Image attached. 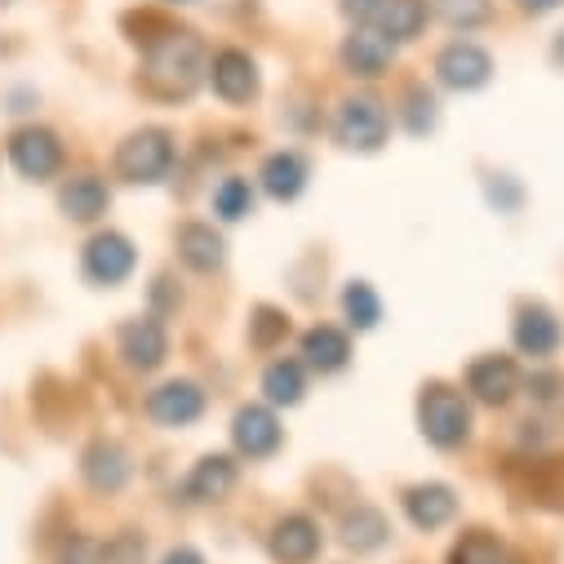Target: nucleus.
<instances>
[{
  "instance_id": "1",
  "label": "nucleus",
  "mask_w": 564,
  "mask_h": 564,
  "mask_svg": "<svg viewBox=\"0 0 564 564\" xmlns=\"http://www.w3.org/2000/svg\"><path fill=\"white\" fill-rule=\"evenodd\" d=\"M205 76V45L192 32H165L148 41L143 85L156 98H187Z\"/></svg>"
},
{
  "instance_id": "2",
  "label": "nucleus",
  "mask_w": 564,
  "mask_h": 564,
  "mask_svg": "<svg viewBox=\"0 0 564 564\" xmlns=\"http://www.w3.org/2000/svg\"><path fill=\"white\" fill-rule=\"evenodd\" d=\"M417 427H422V436H427L436 449L467 445V436H471V404H467V395L445 387V382L422 387V395H417Z\"/></svg>"
},
{
  "instance_id": "3",
  "label": "nucleus",
  "mask_w": 564,
  "mask_h": 564,
  "mask_svg": "<svg viewBox=\"0 0 564 564\" xmlns=\"http://www.w3.org/2000/svg\"><path fill=\"white\" fill-rule=\"evenodd\" d=\"M174 170V138L165 129H138L116 152V174L124 183H165Z\"/></svg>"
},
{
  "instance_id": "4",
  "label": "nucleus",
  "mask_w": 564,
  "mask_h": 564,
  "mask_svg": "<svg viewBox=\"0 0 564 564\" xmlns=\"http://www.w3.org/2000/svg\"><path fill=\"white\" fill-rule=\"evenodd\" d=\"M387 129H391L387 107H382L378 98H369V94L347 98V102L338 107V116H334L338 143L351 148V152H378V148L387 143Z\"/></svg>"
},
{
  "instance_id": "5",
  "label": "nucleus",
  "mask_w": 564,
  "mask_h": 564,
  "mask_svg": "<svg viewBox=\"0 0 564 564\" xmlns=\"http://www.w3.org/2000/svg\"><path fill=\"white\" fill-rule=\"evenodd\" d=\"M10 161H14V170H19L23 178L45 183V178H54L58 165H63V143H58L50 129H19V133L10 138Z\"/></svg>"
},
{
  "instance_id": "6",
  "label": "nucleus",
  "mask_w": 564,
  "mask_h": 564,
  "mask_svg": "<svg viewBox=\"0 0 564 564\" xmlns=\"http://www.w3.org/2000/svg\"><path fill=\"white\" fill-rule=\"evenodd\" d=\"M436 76H441L445 89L467 94V89L489 85V76H494V58H489L480 45H471V41H454V45L441 50V58H436Z\"/></svg>"
},
{
  "instance_id": "7",
  "label": "nucleus",
  "mask_w": 564,
  "mask_h": 564,
  "mask_svg": "<svg viewBox=\"0 0 564 564\" xmlns=\"http://www.w3.org/2000/svg\"><path fill=\"white\" fill-rule=\"evenodd\" d=\"M133 262H138V253L120 231H102L85 245V275L94 285H120V280L133 271Z\"/></svg>"
},
{
  "instance_id": "8",
  "label": "nucleus",
  "mask_w": 564,
  "mask_h": 564,
  "mask_svg": "<svg viewBox=\"0 0 564 564\" xmlns=\"http://www.w3.org/2000/svg\"><path fill=\"white\" fill-rule=\"evenodd\" d=\"M148 413L152 422H161V427H192V422L205 413V391L196 382H165L148 395Z\"/></svg>"
},
{
  "instance_id": "9",
  "label": "nucleus",
  "mask_w": 564,
  "mask_h": 564,
  "mask_svg": "<svg viewBox=\"0 0 564 564\" xmlns=\"http://www.w3.org/2000/svg\"><path fill=\"white\" fill-rule=\"evenodd\" d=\"M231 441H236V449H240L245 458H271V454L280 449V422H275L271 409L245 404V409L236 413V422H231Z\"/></svg>"
},
{
  "instance_id": "10",
  "label": "nucleus",
  "mask_w": 564,
  "mask_h": 564,
  "mask_svg": "<svg viewBox=\"0 0 564 564\" xmlns=\"http://www.w3.org/2000/svg\"><path fill=\"white\" fill-rule=\"evenodd\" d=\"M209 85H214V94H218L223 102H249V98L258 94V67H253L249 54L223 50V54H214V63H209Z\"/></svg>"
},
{
  "instance_id": "11",
  "label": "nucleus",
  "mask_w": 564,
  "mask_h": 564,
  "mask_svg": "<svg viewBox=\"0 0 564 564\" xmlns=\"http://www.w3.org/2000/svg\"><path fill=\"white\" fill-rule=\"evenodd\" d=\"M120 356L133 365V369H156L165 356H170V334L156 316H143V321H129L120 329Z\"/></svg>"
},
{
  "instance_id": "12",
  "label": "nucleus",
  "mask_w": 564,
  "mask_h": 564,
  "mask_svg": "<svg viewBox=\"0 0 564 564\" xmlns=\"http://www.w3.org/2000/svg\"><path fill=\"white\" fill-rule=\"evenodd\" d=\"M391 54H395V45H391L378 28H356V32L343 41V63H347V72L360 76V80L382 76V72L391 67Z\"/></svg>"
},
{
  "instance_id": "13",
  "label": "nucleus",
  "mask_w": 564,
  "mask_h": 564,
  "mask_svg": "<svg viewBox=\"0 0 564 564\" xmlns=\"http://www.w3.org/2000/svg\"><path fill=\"white\" fill-rule=\"evenodd\" d=\"M516 387H520V369L507 356H485L467 369V391L480 404H507L516 395Z\"/></svg>"
},
{
  "instance_id": "14",
  "label": "nucleus",
  "mask_w": 564,
  "mask_h": 564,
  "mask_svg": "<svg viewBox=\"0 0 564 564\" xmlns=\"http://www.w3.org/2000/svg\"><path fill=\"white\" fill-rule=\"evenodd\" d=\"M321 551V529L307 516H285L271 529V555L280 564H307Z\"/></svg>"
},
{
  "instance_id": "15",
  "label": "nucleus",
  "mask_w": 564,
  "mask_h": 564,
  "mask_svg": "<svg viewBox=\"0 0 564 564\" xmlns=\"http://www.w3.org/2000/svg\"><path fill=\"white\" fill-rule=\"evenodd\" d=\"M454 511H458V498H454L449 485H413V489L404 494V516H409L417 529H427V533L441 529V524H449Z\"/></svg>"
},
{
  "instance_id": "16",
  "label": "nucleus",
  "mask_w": 564,
  "mask_h": 564,
  "mask_svg": "<svg viewBox=\"0 0 564 564\" xmlns=\"http://www.w3.org/2000/svg\"><path fill=\"white\" fill-rule=\"evenodd\" d=\"M231 489H236V463H231L227 454H209V458H200V463L192 467L187 485H183L187 502H223Z\"/></svg>"
},
{
  "instance_id": "17",
  "label": "nucleus",
  "mask_w": 564,
  "mask_h": 564,
  "mask_svg": "<svg viewBox=\"0 0 564 564\" xmlns=\"http://www.w3.org/2000/svg\"><path fill=\"white\" fill-rule=\"evenodd\" d=\"M80 471H85V480H89L98 494H116V489L129 480V458H124L120 445L94 441V445L85 449V458H80Z\"/></svg>"
},
{
  "instance_id": "18",
  "label": "nucleus",
  "mask_w": 564,
  "mask_h": 564,
  "mask_svg": "<svg viewBox=\"0 0 564 564\" xmlns=\"http://www.w3.org/2000/svg\"><path fill=\"white\" fill-rule=\"evenodd\" d=\"M516 347L524 356H551L560 347V321L542 303L520 307V316H516Z\"/></svg>"
},
{
  "instance_id": "19",
  "label": "nucleus",
  "mask_w": 564,
  "mask_h": 564,
  "mask_svg": "<svg viewBox=\"0 0 564 564\" xmlns=\"http://www.w3.org/2000/svg\"><path fill=\"white\" fill-rule=\"evenodd\" d=\"M303 356H307L312 369H321V373H338V369L351 360V343H347L343 329H334V325H316V329L303 334Z\"/></svg>"
},
{
  "instance_id": "20",
  "label": "nucleus",
  "mask_w": 564,
  "mask_h": 564,
  "mask_svg": "<svg viewBox=\"0 0 564 564\" xmlns=\"http://www.w3.org/2000/svg\"><path fill=\"white\" fill-rule=\"evenodd\" d=\"M373 23L391 45H404L427 28V0H387Z\"/></svg>"
},
{
  "instance_id": "21",
  "label": "nucleus",
  "mask_w": 564,
  "mask_h": 564,
  "mask_svg": "<svg viewBox=\"0 0 564 564\" xmlns=\"http://www.w3.org/2000/svg\"><path fill=\"white\" fill-rule=\"evenodd\" d=\"M262 187L271 200H294L307 187V161L299 152H275L262 165Z\"/></svg>"
},
{
  "instance_id": "22",
  "label": "nucleus",
  "mask_w": 564,
  "mask_h": 564,
  "mask_svg": "<svg viewBox=\"0 0 564 564\" xmlns=\"http://www.w3.org/2000/svg\"><path fill=\"white\" fill-rule=\"evenodd\" d=\"M178 253H183V262L192 267V271H218L223 267V236L209 227V223H187L183 231H178Z\"/></svg>"
},
{
  "instance_id": "23",
  "label": "nucleus",
  "mask_w": 564,
  "mask_h": 564,
  "mask_svg": "<svg viewBox=\"0 0 564 564\" xmlns=\"http://www.w3.org/2000/svg\"><path fill=\"white\" fill-rule=\"evenodd\" d=\"M58 205H63V214H67L72 223H94V218L107 209V187H102L94 174H80V178H72V183L63 187Z\"/></svg>"
},
{
  "instance_id": "24",
  "label": "nucleus",
  "mask_w": 564,
  "mask_h": 564,
  "mask_svg": "<svg viewBox=\"0 0 564 564\" xmlns=\"http://www.w3.org/2000/svg\"><path fill=\"white\" fill-rule=\"evenodd\" d=\"M387 516L382 511H373V507H356V511H347V520H343V542L356 551V555H369V551H378L382 542H387Z\"/></svg>"
},
{
  "instance_id": "25",
  "label": "nucleus",
  "mask_w": 564,
  "mask_h": 564,
  "mask_svg": "<svg viewBox=\"0 0 564 564\" xmlns=\"http://www.w3.org/2000/svg\"><path fill=\"white\" fill-rule=\"evenodd\" d=\"M262 391H267L271 404H299L303 391H307L303 365H299V360H275V365H267V373H262Z\"/></svg>"
},
{
  "instance_id": "26",
  "label": "nucleus",
  "mask_w": 564,
  "mask_h": 564,
  "mask_svg": "<svg viewBox=\"0 0 564 564\" xmlns=\"http://www.w3.org/2000/svg\"><path fill=\"white\" fill-rule=\"evenodd\" d=\"M449 564H516V555H511V546H507L502 538L476 529V533H467V538L454 546Z\"/></svg>"
},
{
  "instance_id": "27",
  "label": "nucleus",
  "mask_w": 564,
  "mask_h": 564,
  "mask_svg": "<svg viewBox=\"0 0 564 564\" xmlns=\"http://www.w3.org/2000/svg\"><path fill=\"white\" fill-rule=\"evenodd\" d=\"M343 312H347V321L356 329H373L382 321V303H378V294L365 285V280H351V285L343 290Z\"/></svg>"
},
{
  "instance_id": "28",
  "label": "nucleus",
  "mask_w": 564,
  "mask_h": 564,
  "mask_svg": "<svg viewBox=\"0 0 564 564\" xmlns=\"http://www.w3.org/2000/svg\"><path fill=\"white\" fill-rule=\"evenodd\" d=\"M249 209H253L249 183H245V178H223L218 192H214V214H218L223 223H240Z\"/></svg>"
},
{
  "instance_id": "29",
  "label": "nucleus",
  "mask_w": 564,
  "mask_h": 564,
  "mask_svg": "<svg viewBox=\"0 0 564 564\" xmlns=\"http://www.w3.org/2000/svg\"><path fill=\"white\" fill-rule=\"evenodd\" d=\"M436 10H441V19H445L454 32H471V28H480V23L494 19L489 0H436Z\"/></svg>"
},
{
  "instance_id": "30",
  "label": "nucleus",
  "mask_w": 564,
  "mask_h": 564,
  "mask_svg": "<svg viewBox=\"0 0 564 564\" xmlns=\"http://www.w3.org/2000/svg\"><path fill=\"white\" fill-rule=\"evenodd\" d=\"M404 124L409 133H427L436 124V102L427 89H409V111H404Z\"/></svg>"
},
{
  "instance_id": "31",
  "label": "nucleus",
  "mask_w": 564,
  "mask_h": 564,
  "mask_svg": "<svg viewBox=\"0 0 564 564\" xmlns=\"http://www.w3.org/2000/svg\"><path fill=\"white\" fill-rule=\"evenodd\" d=\"M285 329H290V321L280 316V312H271V307H258V312H253V343H258V347H271Z\"/></svg>"
},
{
  "instance_id": "32",
  "label": "nucleus",
  "mask_w": 564,
  "mask_h": 564,
  "mask_svg": "<svg viewBox=\"0 0 564 564\" xmlns=\"http://www.w3.org/2000/svg\"><path fill=\"white\" fill-rule=\"evenodd\" d=\"M382 6H387V0H343V14L356 19V23H369V19H378Z\"/></svg>"
},
{
  "instance_id": "33",
  "label": "nucleus",
  "mask_w": 564,
  "mask_h": 564,
  "mask_svg": "<svg viewBox=\"0 0 564 564\" xmlns=\"http://www.w3.org/2000/svg\"><path fill=\"white\" fill-rule=\"evenodd\" d=\"M161 564H205V560H200V551H192V546H178V551H170Z\"/></svg>"
},
{
  "instance_id": "34",
  "label": "nucleus",
  "mask_w": 564,
  "mask_h": 564,
  "mask_svg": "<svg viewBox=\"0 0 564 564\" xmlns=\"http://www.w3.org/2000/svg\"><path fill=\"white\" fill-rule=\"evenodd\" d=\"M555 6H564V0H520V10H524V14H551Z\"/></svg>"
},
{
  "instance_id": "35",
  "label": "nucleus",
  "mask_w": 564,
  "mask_h": 564,
  "mask_svg": "<svg viewBox=\"0 0 564 564\" xmlns=\"http://www.w3.org/2000/svg\"><path fill=\"white\" fill-rule=\"evenodd\" d=\"M174 6H192V0H174Z\"/></svg>"
},
{
  "instance_id": "36",
  "label": "nucleus",
  "mask_w": 564,
  "mask_h": 564,
  "mask_svg": "<svg viewBox=\"0 0 564 564\" xmlns=\"http://www.w3.org/2000/svg\"><path fill=\"white\" fill-rule=\"evenodd\" d=\"M0 6H10V0H0Z\"/></svg>"
}]
</instances>
